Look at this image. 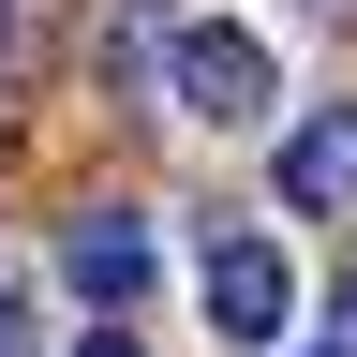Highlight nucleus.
<instances>
[{
  "instance_id": "f257e3e1",
  "label": "nucleus",
  "mask_w": 357,
  "mask_h": 357,
  "mask_svg": "<svg viewBox=\"0 0 357 357\" xmlns=\"http://www.w3.org/2000/svg\"><path fill=\"white\" fill-rule=\"evenodd\" d=\"M164 89H178V119H208V134H253L283 75H268V45H253V30H223V15H208V30H178V45H164Z\"/></svg>"
},
{
  "instance_id": "f03ea898",
  "label": "nucleus",
  "mask_w": 357,
  "mask_h": 357,
  "mask_svg": "<svg viewBox=\"0 0 357 357\" xmlns=\"http://www.w3.org/2000/svg\"><path fill=\"white\" fill-rule=\"evenodd\" d=\"M283 312H298L283 253H268V238H208V328L223 342H283Z\"/></svg>"
},
{
  "instance_id": "7ed1b4c3",
  "label": "nucleus",
  "mask_w": 357,
  "mask_h": 357,
  "mask_svg": "<svg viewBox=\"0 0 357 357\" xmlns=\"http://www.w3.org/2000/svg\"><path fill=\"white\" fill-rule=\"evenodd\" d=\"M60 283L89 312H134V298H149V223H134V208H89L75 238H60Z\"/></svg>"
},
{
  "instance_id": "20e7f679",
  "label": "nucleus",
  "mask_w": 357,
  "mask_h": 357,
  "mask_svg": "<svg viewBox=\"0 0 357 357\" xmlns=\"http://www.w3.org/2000/svg\"><path fill=\"white\" fill-rule=\"evenodd\" d=\"M283 208H357V105H328V119H298L283 134Z\"/></svg>"
},
{
  "instance_id": "39448f33",
  "label": "nucleus",
  "mask_w": 357,
  "mask_h": 357,
  "mask_svg": "<svg viewBox=\"0 0 357 357\" xmlns=\"http://www.w3.org/2000/svg\"><path fill=\"white\" fill-rule=\"evenodd\" d=\"M75 357H134V342H119V328H89V342H75Z\"/></svg>"
},
{
  "instance_id": "423d86ee",
  "label": "nucleus",
  "mask_w": 357,
  "mask_h": 357,
  "mask_svg": "<svg viewBox=\"0 0 357 357\" xmlns=\"http://www.w3.org/2000/svg\"><path fill=\"white\" fill-rule=\"evenodd\" d=\"M342 357H357V283H342Z\"/></svg>"
}]
</instances>
